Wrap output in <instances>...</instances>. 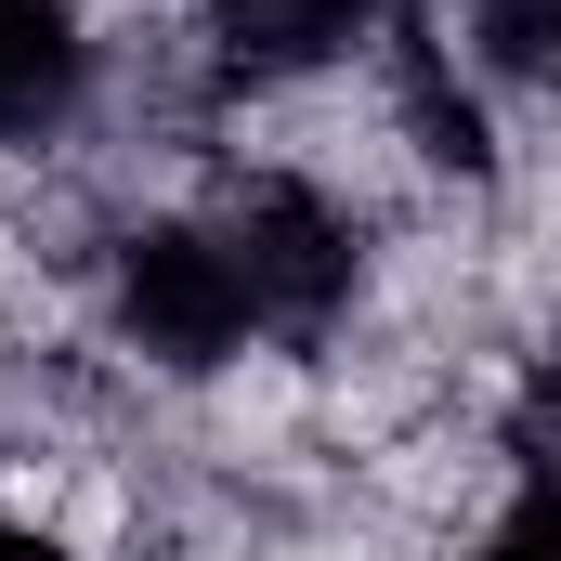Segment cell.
<instances>
[{
  "label": "cell",
  "mask_w": 561,
  "mask_h": 561,
  "mask_svg": "<svg viewBox=\"0 0 561 561\" xmlns=\"http://www.w3.org/2000/svg\"><path fill=\"white\" fill-rule=\"evenodd\" d=\"M209 236H222V262H236L249 340H275V353H313V340L353 313V287H366L353 209L313 196V183H287V170H249V183L209 209Z\"/></svg>",
  "instance_id": "1"
},
{
  "label": "cell",
  "mask_w": 561,
  "mask_h": 561,
  "mask_svg": "<svg viewBox=\"0 0 561 561\" xmlns=\"http://www.w3.org/2000/svg\"><path fill=\"white\" fill-rule=\"evenodd\" d=\"M105 313H118V340H131L144 366H170V379H209V366L249 353V300H236V262H222L209 222H144V236H118Z\"/></svg>",
  "instance_id": "2"
},
{
  "label": "cell",
  "mask_w": 561,
  "mask_h": 561,
  "mask_svg": "<svg viewBox=\"0 0 561 561\" xmlns=\"http://www.w3.org/2000/svg\"><path fill=\"white\" fill-rule=\"evenodd\" d=\"M92 92V39L66 0H0V144H53Z\"/></svg>",
  "instance_id": "3"
},
{
  "label": "cell",
  "mask_w": 561,
  "mask_h": 561,
  "mask_svg": "<svg viewBox=\"0 0 561 561\" xmlns=\"http://www.w3.org/2000/svg\"><path fill=\"white\" fill-rule=\"evenodd\" d=\"M379 26V0H209V39L236 79H313Z\"/></svg>",
  "instance_id": "4"
},
{
  "label": "cell",
  "mask_w": 561,
  "mask_h": 561,
  "mask_svg": "<svg viewBox=\"0 0 561 561\" xmlns=\"http://www.w3.org/2000/svg\"><path fill=\"white\" fill-rule=\"evenodd\" d=\"M392 92H405V131H419V157H444V170H496L483 105H470V79L444 66V39H431V26H392Z\"/></svg>",
  "instance_id": "5"
},
{
  "label": "cell",
  "mask_w": 561,
  "mask_h": 561,
  "mask_svg": "<svg viewBox=\"0 0 561 561\" xmlns=\"http://www.w3.org/2000/svg\"><path fill=\"white\" fill-rule=\"evenodd\" d=\"M470 39L496 79H561V0H470Z\"/></svg>",
  "instance_id": "6"
},
{
  "label": "cell",
  "mask_w": 561,
  "mask_h": 561,
  "mask_svg": "<svg viewBox=\"0 0 561 561\" xmlns=\"http://www.w3.org/2000/svg\"><path fill=\"white\" fill-rule=\"evenodd\" d=\"M510 457H523L536 496H561V366H536V379L510 392Z\"/></svg>",
  "instance_id": "7"
},
{
  "label": "cell",
  "mask_w": 561,
  "mask_h": 561,
  "mask_svg": "<svg viewBox=\"0 0 561 561\" xmlns=\"http://www.w3.org/2000/svg\"><path fill=\"white\" fill-rule=\"evenodd\" d=\"M483 561H561V496H536V483H523V496L496 510V536H483Z\"/></svg>",
  "instance_id": "8"
},
{
  "label": "cell",
  "mask_w": 561,
  "mask_h": 561,
  "mask_svg": "<svg viewBox=\"0 0 561 561\" xmlns=\"http://www.w3.org/2000/svg\"><path fill=\"white\" fill-rule=\"evenodd\" d=\"M0 561H66V549H53V536H26V523L0 510Z\"/></svg>",
  "instance_id": "9"
}]
</instances>
